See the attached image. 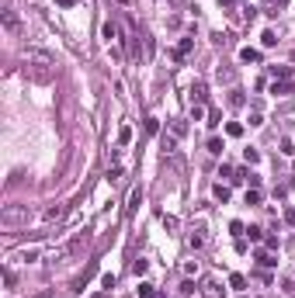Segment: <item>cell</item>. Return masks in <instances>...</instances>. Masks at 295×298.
Returning a JSON list of instances; mask_svg holds the SVG:
<instances>
[{
	"label": "cell",
	"mask_w": 295,
	"mask_h": 298,
	"mask_svg": "<svg viewBox=\"0 0 295 298\" xmlns=\"http://www.w3.org/2000/svg\"><path fill=\"white\" fill-rule=\"evenodd\" d=\"M24 70H28V76H31L35 83H52V76H56V63H52L49 52H42V49H28V52H24Z\"/></svg>",
	"instance_id": "cell-1"
},
{
	"label": "cell",
	"mask_w": 295,
	"mask_h": 298,
	"mask_svg": "<svg viewBox=\"0 0 295 298\" xmlns=\"http://www.w3.org/2000/svg\"><path fill=\"white\" fill-rule=\"evenodd\" d=\"M28 219H31V208L28 205H3L0 208V225H7V229L28 225Z\"/></svg>",
	"instance_id": "cell-2"
},
{
	"label": "cell",
	"mask_w": 295,
	"mask_h": 298,
	"mask_svg": "<svg viewBox=\"0 0 295 298\" xmlns=\"http://www.w3.org/2000/svg\"><path fill=\"white\" fill-rule=\"evenodd\" d=\"M198 292H202V298H226V288L219 285V278H202Z\"/></svg>",
	"instance_id": "cell-3"
},
{
	"label": "cell",
	"mask_w": 295,
	"mask_h": 298,
	"mask_svg": "<svg viewBox=\"0 0 295 298\" xmlns=\"http://www.w3.org/2000/svg\"><path fill=\"white\" fill-rule=\"evenodd\" d=\"M0 17H3V28H7L10 35H17V31H21V21H17V14H14V10H3Z\"/></svg>",
	"instance_id": "cell-4"
},
{
	"label": "cell",
	"mask_w": 295,
	"mask_h": 298,
	"mask_svg": "<svg viewBox=\"0 0 295 298\" xmlns=\"http://www.w3.org/2000/svg\"><path fill=\"white\" fill-rule=\"evenodd\" d=\"M104 38H108V45H115V42L122 38V28H118V21H108V24H104Z\"/></svg>",
	"instance_id": "cell-5"
},
{
	"label": "cell",
	"mask_w": 295,
	"mask_h": 298,
	"mask_svg": "<svg viewBox=\"0 0 295 298\" xmlns=\"http://www.w3.org/2000/svg\"><path fill=\"white\" fill-rule=\"evenodd\" d=\"M271 94H295V80H275Z\"/></svg>",
	"instance_id": "cell-6"
},
{
	"label": "cell",
	"mask_w": 295,
	"mask_h": 298,
	"mask_svg": "<svg viewBox=\"0 0 295 298\" xmlns=\"http://www.w3.org/2000/svg\"><path fill=\"white\" fill-rule=\"evenodd\" d=\"M191 49H195V38H181V45L174 49V59H184V56H191Z\"/></svg>",
	"instance_id": "cell-7"
},
{
	"label": "cell",
	"mask_w": 295,
	"mask_h": 298,
	"mask_svg": "<svg viewBox=\"0 0 295 298\" xmlns=\"http://www.w3.org/2000/svg\"><path fill=\"white\" fill-rule=\"evenodd\" d=\"M160 146H163V152L170 156V152L177 149V136H174V132H163V136H160Z\"/></svg>",
	"instance_id": "cell-8"
},
{
	"label": "cell",
	"mask_w": 295,
	"mask_h": 298,
	"mask_svg": "<svg viewBox=\"0 0 295 298\" xmlns=\"http://www.w3.org/2000/svg\"><path fill=\"white\" fill-rule=\"evenodd\" d=\"M205 97H209V87H205V83L198 80V83L191 87V101H198V104H205Z\"/></svg>",
	"instance_id": "cell-9"
},
{
	"label": "cell",
	"mask_w": 295,
	"mask_h": 298,
	"mask_svg": "<svg viewBox=\"0 0 295 298\" xmlns=\"http://www.w3.org/2000/svg\"><path fill=\"white\" fill-rule=\"evenodd\" d=\"M257 264H261V267H275L278 260H275V253H271V250H257Z\"/></svg>",
	"instance_id": "cell-10"
},
{
	"label": "cell",
	"mask_w": 295,
	"mask_h": 298,
	"mask_svg": "<svg viewBox=\"0 0 295 298\" xmlns=\"http://www.w3.org/2000/svg\"><path fill=\"white\" fill-rule=\"evenodd\" d=\"M240 59L243 63H261V52L257 49H240Z\"/></svg>",
	"instance_id": "cell-11"
},
{
	"label": "cell",
	"mask_w": 295,
	"mask_h": 298,
	"mask_svg": "<svg viewBox=\"0 0 295 298\" xmlns=\"http://www.w3.org/2000/svg\"><path fill=\"white\" fill-rule=\"evenodd\" d=\"M139 205H143V191H139V187H136V191H132V194H129V215H132V212H136V208H139Z\"/></svg>",
	"instance_id": "cell-12"
},
{
	"label": "cell",
	"mask_w": 295,
	"mask_h": 298,
	"mask_svg": "<svg viewBox=\"0 0 295 298\" xmlns=\"http://www.w3.org/2000/svg\"><path fill=\"white\" fill-rule=\"evenodd\" d=\"M212 194H216V201H222V205L229 201V187H226V184H216V187H212Z\"/></svg>",
	"instance_id": "cell-13"
},
{
	"label": "cell",
	"mask_w": 295,
	"mask_h": 298,
	"mask_svg": "<svg viewBox=\"0 0 295 298\" xmlns=\"http://www.w3.org/2000/svg\"><path fill=\"white\" fill-rule=\"evenodd\" d=\"M261 187H247V205H261Z\"/></svg>",
	"instance_id": "cell-14"
},
{
	"label": "cell",
	"mask_w": 295,
	"mask_h": 298,
	"mask_svg": "<svg viewBox=\"0 0 295 298\" xmlns=\"http://www.w3.org/2000/svg\"><path fill=\"white\" fill-rule=\"evenodd\" d=\"M188 243H191V250H202V246H205V236H202V229H198V232H191V236H188Z\"/></svg>",
	"instance_id": "cell-15"
},
{
	"label": "cell",
	"mask_w": 295,
	"mask_h": 298,
	"mask_svg": "<svg viewBox=\"0 0 295 298\" xmlns=\"http://www.w3.org/2000/svg\"><path fill=\"white\" fill-rule=\"evenodd\" d=\"M170 132H174V136H177V139H181V136H184V132H188V125H184V122H181V118H174V122H170Z\"/></svg>",
	"instance_id": "cell-16"
},
{
	"label": "cell",
	"mask_w": 295,
	"mask_h": 298,
	"mask_svg": "<svg viewBox=\"0 0 295 298\" xmlns=\"http://www.w3.org/2000/svg\"><path fill=\"white\" fill-rule=\"evenodd\" d=\"M146 267H149V260H143V257H139V260H132V274H136V278H139V274H146Z\"/></svg>",
	"instance_id": "cell-17"
},
{
	"label": "cell",
	"mask_w": 295,
	"mask_h": 298,
	"mask_svg": "<svg viewBox=\"0 0 295 298\" xmlns=\"http://www.w3.org/2000/svg\"><path fill=\"white\" fill-rule=\"evenodd\" d=\"M271 73L278 76V80H289L292 76V66H271Z\"/></svg>",
	"instance_id": "cell-18"
},
{
	"label": "cell",
	"mask_w": 295,
	"mask_h": 298,
	"mask_svg": "<svg viewBox=\"0 0 295 298\" xmlns=\"http://www.w3.org/2000/svg\"><path fill=\"white\" fill-rule=\"evenodd\" d=\"M226 132H229L233 139H240V136H243V125H240V122H229V125H226Z\"/></svg>",
	"instance_id": "cell-19"
},
{
	"label": "cell",
	"mask_w": 295,
	"mask_h": 298,
	"mask_svg": "<svg viewBox=\"0 0 295 298\" xmlns=\"http://www.w3.org/2000/svg\"><path fill=\"white\" fill-rule=\"evenodd\" d=\"M56 219H63V205H56V208L45 212V222H56Z\"/></svg>",
	"instance_id": "cell-20"
},
{
	"label": "cell",
	"mask_w": 295,
	"mask_h": 298,
	"mask_svg": "<svg viewBox=\"0 0 295 298\" xmlns=\"http://www.w3.org/2000/svg\"><path fill=\"white\" fill-rule=\"evenodd\" d=\"M247 236H250V243H261V239H264V229H257V225H250V229H247Z\"/></svg>",
	"instance_id": "cell-21"
},
{
	"label": "cell",
	"mask_w": 295,
	"mask_h": 298,
	"mask_svg": "<svg viewBox=\"0 0 295 298\" xmlns=\"http://www.w3.org/2000/svg\"><path fill=\"white\" fill-rule=\"evenodd\" d=\"M222 139H209V152H212V156H222Z\"/></svg>",
	"instance_id": "cell-22"
},
{
	"label": "cell",
	"mask_w": 295,
	"mask_h": 298,
	"mask_svg": "<svg viewBox=\"0 0 295 298\" xmlns=\"http://www.w3.org/2000/svg\"><path fill=\"white\" fill-rule=\"evenodd\" d=\"M191 118H195V122H202V118H205V108H202V104H198V101H195V104H191Z\"/></svg>",
	"instance_id": "cell-23"
},
{
	"label": "cell",
	"mask_w": 295,
	"mask_h": 298,
	"mask_svg": "<svg viewBox=\"0 0 295 298\" xmlns=\"http://www.w3.org/2000/svg\"><path fill=\"white\" fill-rule=\"evenodd\" d=\"M129 139H132V129H129V125H122V132H118V143H122V146H125V143H129Z\"/></svg>",
	"instance_id": "cell-24"
},
{
	"label": "cell",
	"mask_w": 295,
	"mask_h": 298,
	"mask_svg": "<svg viewBox=\"0 0 295 298\" xmlns=\"http://www.w3.org/2000/svg\"><path fill=\"white\" fill-rule=\"evenodd\" d=\"M243 159H247V163H257L261 152H257V149H243Z\"/></svg>",
	"instance_id": "cell-25"
},
{
	"label": "cell",
	"mask_w": 295,
	"mask_h": 298,
	"mask_svg": "<svg viewBox=\"0 0 295 298\" xmlns=\"http://www.w3.org/2000/svg\"><path fill=\"white\" fill-rule=\"evenodd\" d=\"M229 285H233V288H247V278H243V274H233Z\"/></svg>",
	"instance_id": "cell-26"
},
{
	"label": "cell",
	"mask_w": 295,
	"mask_h": 298,
	"mask_svg": "<svg viewBox=\"0 0 295 298\" xmlns=\"http://www.w3.org/2000/svg\"><path fill=\"white\" fill-rule=\"evenodd\" d=\"M139 298H156V292H153V285H139Z\"/></svg>",
	"instance_id": "cell-27"
},
{
	"label": "cell",
	"mask_w": 295,
	"mask_h": 298,
	"mask_svg": "<svg viewBox=\"0 0 295 298\" xmlns=\"http://www.w3.org/2000/svg\"><path fill=\"white\" fill-rule=\"evenodd\" d=\"M146 132H149V136H156V132H160V122H156V118H146Z\"/></svg>",
	"instance_id": "cell-28"
},
{
	"label": "cell",
	"mask_w": 295,
	"mask_h": 298,
	"mask_svg": "<svg viewBox=\"0 0 295 298\" xmlns=\"http://www.w3.org/2000/svg\"><path fill=\"white\" fill-rule=\"evenodd\" d=\"M229 232H233V236H236V239H240V236H243V232H247V229H243V222H229Z\"/></svg>",
	"instance_id": "cell-29"
},
{
	"label": "cell",
	"mask_w": 295,
	"mask_h": 298,
	"mask_svg": "<svg viewBox=\"0 0 295 298\" xmlns=\"http://www.w3.org/2000/svg\"><path fill=\"white\" fill-rule=\"evenodd\" d=\"M17 260H38V250H24V253H17Z\"/></svg>",
	"instance_id": "cell-30"
},
{
	"label": "cell",
	"mask_w": 295,
	"mask_h": 298,
	"mask_svg": "<svg viewBox=\"0 0 295 298\" xmlns=\"http://www.w3.org/2000/svg\"><path fill=\"white\" fill-rule=\"evenodd\" d=\"M195 292H198L195 281H184V285H181V295H195Z\"/></svg>",
	"instance_id": "cell-31"
},
{
	"label": "cell",
	"mask_w": 295,
	"mask_h": 298,
	"mask_svg": "<svg viewBox=\"0 0 295 298\" xmlns=\"http://www.w3.org/2000/svg\"><path fill=\"white\" fill-rule=\"evenodd\" d=\"M282 152H285V156H292V152H295V146H292V139H282Z\"/></svg>",
	"instance_id": "cell-32"
},
{
	"label": "cell",
	"mask_w": 295,
	"mask_h": 298,
	"mask_svg": "<svg viewBox=\"0 0 295 298\" xmlns=\"http://www.w3.org/2000/svg\"><path fill=\"white\" fill-rule=\"evenodd\" d=\"M129 56H132V59H139V38H132V45H129Z\"/></svg>",
	"instance_id": "cell-33"
},
{
	"label": "cell",
	"mask_w": 295,
	"mask_h": 298,
	"mask_svg": "<svg viewBox=\"0 0 295 298\" xmlns=\"http://www.w3.org/2000/svg\"><path fill=\"white\" fill-rule=\"evenodd\" d=\"M101 285H104V288L111 292V288H115V274H104V278H101Z\"/></svg>",
	"instance_id": "cell-34"
},
{
	"label": "cell",
	"mask_w": 295,
	"mask_h": 298,
	"mask_svg": "<svg viewBox=\"0 0 295 298\" xmlns=\"http://www.w3.org/2000/svg\"><path fill=\"white\" fill-rule=\"evenodd\" d=\"M219 80H236V73H233V70H222V66H219Z\"/></svg>",
	"instance_id": "cell-35"
},
{
	"label": "cell",
	"mask_w": 295,
	"mask_h": 298,
	"mask_svg": "<svg viewBox=\"0 0 295 298\" xmlns=\"http://www.w3.org/2000/svg\"><path fill=\"white\" fill-rule=\"evenodd\" d=\"M285 222L295 225V208H285Z\"/></svg>",
	"instance_id": "cell-36"
},
{
	"label": "cell",
	"mask_w": 295,
	"mask_h": 298,
	"mask_svg": "<svg viewBox=\"0 0 295 298\" xmlns=\"http://www.w3.org/2000/svg\"><path fill=\"white\" fill-rule=\"evenodd\" d=\"M59 3H63V7H73V3H76V0H59Z\"/></svg>",
	"instance_id": "cell-37"
}]
</instances>
